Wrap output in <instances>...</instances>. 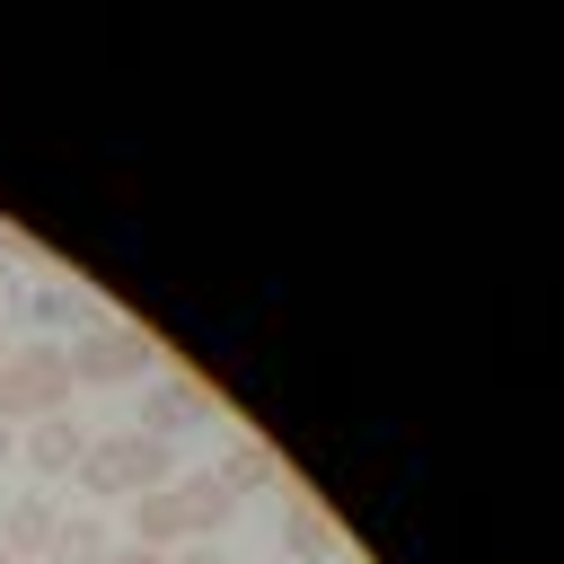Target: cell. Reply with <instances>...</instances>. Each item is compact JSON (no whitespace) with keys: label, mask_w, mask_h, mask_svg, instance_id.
<instances>
[{"label":"cell","mask_w":564,"mask_h":564,"mask_svg":"<svg viewBox=\"0 0 564 564\" xmlns=\"http://www.w3.org/2000/svg\"><path fill=\"white\" fill-rule=\"evenodd\" d=\"M176 476V449L167 441H150V432H97L88 441V458L70 467V485L88 494V511H106V502H132V494H159Z\"/></svg>","instance_id":"6da1fadb"},{"label":"cell","mask_w":564,"mask_h":564,"mask_svg":"<svg viewBox=\"0 0 564 564\" xmlns=\"http://www.w3.org/2000/svg\"><path fill=\"white\" fill-rule=\"evenodd\" d=\"M0 352H9V335H0Z\"/></svg>","instance_id":"ac0fdd59"},{"label":"cell","mask_w":564,"mask_h":564,"mask_svg":"<svg viewBox=\"0 0 564 564\" xmlns=\"http://www.w3.org/2000/svg\"><path fill=\"white\" fill-rule=\"evenodd\" d=\"M88 441H97V432H88L79 414H44V423H26V441H18V458H26L35 476H70V467L88 458Z\"/></svg>","instance_id":"8992f818"},{"label":"cell","mask_w":564,"mask_h":564,"mask_svg":"<svg viewBox=\"0 0 564 564\" xmlns=\"http://www.w3.org/2000/svg\"><path fill=\"white\" fill-rule=\"evenodd\" d=\"M115 538H123V546H150V555H176V546H185V511H176V494H167V485H159V494H132Z\"/></svg>","instance_id":"ba28073f"},{"label":"cell","mask_w":564,"mask_h":564,"mask_svg":"<svg viewBox=\"0 0 564 564\" xmlns=\"http://www.w3.org/2000/svg\"><path fill=\"white\" fill-rule=\"evenodd\" d=\"M53 529H62V511H53V494H18V502L0 511V546H9L18 564H44V546H53Z\"/></svg>","instance_id":"9c48e42d"},{"label":"cell","mask_w":564,"mask_h":564,"mask_svg":"<svg viewBox=\"0 0 564 564\" xmlns=\"http://www.w3.org/2000/svg\"><path fill=\"white\" fill-rule=\"evenodd\" d=\"M212 476H220V485H229V494L247 502V494H264V485H282V458H273L264 441H238V449H229V458H220Z\"/></svg>","instance_id":"8fae6325"},{"label":"cell","mask_w":564,"mask_h":564,"mask_svg":"<svg viewBox=\"0 0 564 564\" xmlns=\"http://www.w3.org/2000/svg\"><path fill=\"white\" fill-rule=\"evenodd\" d=\"M167 564H229V555H220V546H203V538H185V546H176Z\"/></svg>","instance_id":"4fadbf2b"},{"label":"cell","mask_w":564,"mask_h":564,"mask_svg":"<svg viewBox=\"0 0 564 564\" xmlns=\"http://www.w3.org/2000/svg\"><path fill=\"white\" fill-rule=\"evenodd\" d=\"M106 546H115V520H106V511H62V529H53L44 564H97Z\"/></svg>","instance_id":"30bf717a"},{"label":"cell","mask_w":564,"mask_h":564,"mask_svg":"<svg viewBox=\"0 0 564 564\" xmlns=\"http://www.w3.org/2000/svg\"><path fill=\"white\" fill-rule=\"evenodd\" d=\"M9 458H18V432H9V423H0V467H9Z\"/></svg>","instance_id":"2e32d148"},{"label":"cell","mask_w":564,"mask_h":564,"mask_svg":"<svg viewBox=\"0 0 564 564\" xmlns=\"http://www.w3.org/2000/svg\"><path fill=\"white\" fill-rule=\"evenodd\" d=\"M97 564H167V555H150V546H123V538H115V546H106Z\"/></svg>","instance_id":"5bb4252c"},{"label":"cell","mask_w":564,"mask_h":564,"mask_svg":"<svg viewBox=\"0 0 564 564\" xmlns=\"http://www.w3.org/2000/svg\"><path fill=\"white\" fill-rule=\"evenodd\" d=\"M0 564H18V555H9V546H0Z\"/></svg>","instance_id":"e0dca14e"},{"label":"cell","mask_w":564,"mask_h":564,"mask_svg":"<svg viewBox=\"0 0 564 564\" xmlns=\"http://www.w3.org/2000/svg\"><path fill=\"white\" fill-rule=\"evenodd\" d=\"M26 308H35V317H44V326H62V317H97V308H88V291H79V282H35V291H26ZM97 326H106V317H97Z\"/></svg>","instance_id":"7c38bea8"},{"label":"cell","mask_w":564,"mask_h":564,"mask_svg":"<svg viewBox=\"0 0 564 564\" xmlns=\"http://www.w3.org/2000/svg\"><path fill=\"white\" fill-rule=\"evenodd\" d=\"M44 414H70V361L53 335L0 352V423H44Z\"/></svg>","instance_id":"3957f363"},{"label":"cell","mask_w":564,"mask_h":564,"mask_svg":"<svg viewBox=\"0 0 564 564\" xmlns=\"http://www.w3.org/2000/svg\"><path fill=\"white\" fill-rule=\"evenodd\" d=\"M62 361H70V388H132V379H150V370H159V335H150V326H132V317H106V326L70 335V344H62Z\"/></svg>","instance_id":"7a4b0ae2"},{"label":"cell","mask_w":564,"mask_h":564,"mask_svg":"<svg viewBox=\"0 0 564 564\" xmlns=\"http://www.w3.org/2000/svg\"><path fill=\"white\" fill-rule=\"evenodd\" d=\"M9 256H18V238H9V229H0V282H9Z\"/></svg>","instance_id":"9a60e30c"},{"label":"cell","mask_w":564,"mask_h":564,"mask_svg":"<svg viewBox=\"0 0 564 564\" xmlns=\"http://www.w3.org/2000/svg\"><path fill=\"white\" fill-rule=\"evenodd\" d=\"M282 555H300V564H335L344 555V529L326 520L317 494H282Z\"/></svg>","instance_id":"52a82bcc"},{"label":"cell","mask_w":564,"mask_h":564,"mask_svg":"<svg viewBox=\"0 0 564 564\" xmlns=\"http://www.w3.org/2000/svg\"><path fill=\"white\" fill-rule=\"evenodd\" d=\"M194 423H212V388H203V379H150V388H141L132 432H150V441L176 449V432H194Z\"/></svg>","instance_id":"277c9868"},{"label":"cell","mask_w":564,"mask_h":564,"mask_svg":"<svg viewBox=\"0 0 564 564\" xmlns=\"http://www.w3.org/2000/svg\"><path fill=\"white\" fill-rule=\"evenodd\" d=\"M167 494H176V511H185V538H203V546H220V529L238 520V494H229L212 467H194V476H167Z\"/></svg>","instance_id":"5b68a950"}]
</instances>
